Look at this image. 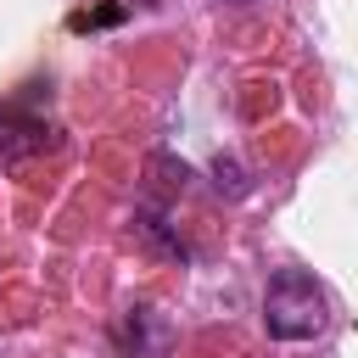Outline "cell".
<instances>
[{"instance_id":"1","label":"cell","mask_w":358,"mask_h":358,"mask_svg":"<svg viewBox=\"0 0 358 358\" xmlns=\"http://www.w3.org/2000/svg\"><path fill=\"white\" fill-rule=\"evenodd\" d=\"M330 324V296L308 268H274L263 285V330L274 341H313Z\"/></svg>"},{"instance_id":"2","label":"cell","mask_w":358,"mask_h":358,"mask_svg":"<svg viewBox=\"0 0 358 358\" xmlns=\"http://www.w3.org/2000/svg\"><path fill=\"white\" fill-rule=\"evenodd\" d=\"M45 145H50V129H45L39 117H28L22 106L0 101V151L17 162V157H34V151H45Z\"/></svg>"},{"instance_id":"3","label":"cell","mask_w":358,"mask_h":358,"mask_svg":"<svg viewBox=\"0 0 358 358\" xmlns=\"http://www.w3.org/2000/svg\"><path fill=\"white\" fill-rule=\"evenodd\" d=\"M168 341H173V324H168L157 308H129V319H123V347H129L134 358H157Z\"/></svg>"},{"instance_id":"4","label":"cell","mask_w":358,"mask_h":358,"mask_svg":"<svg viewBox=\"0 0 358 358\" xmlns=\"http://www.w3.org/2000/svg\"><path fill=\"white\" fill-rule=\"evenodd\" d=\"M134 235H140V241H145L151 252H162V257H173V263H185V257H190V246H185V241H179V235L168 229V218H162V207H140V213H134Z\"/></svg>"},{"instance_id":"5","label":"cell","mask_w":358,"mask_h":358,"mask_svg":"<svg viewBox=\"0 0 358 358\" xmlns=\"http://www.w3.org/2000/svg\"><path fill=\"white\" fill-rule=\"evenodd\" d=\"M213 185H218V196H229V201L252 196V173H246V162H241V157H229V151H218V157H213Z\"/></svg>"}]
</instances>
